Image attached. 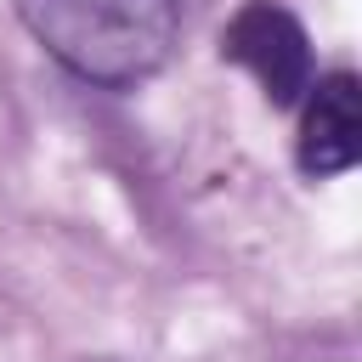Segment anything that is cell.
<instances>
[{
	"instance_id": "cell-2",
	"label": "cell",
	"mask_w": 362,
	"mask_h": 362,
	"mask_svg": "<svg viewBox=\"0 0 362 362\" xmlns=\"http://www.w3.org/2000/svg\"><path fill=\"white\" fill-rule=\"evenodd\" d=\"M221 57L249 68L272 107H294L311 90V40L300 17L277 0H243L221 28Z\"/></svg>"
},
{
	"instance_id": "cell-3",
	"label": "cell",
	"mask_w": 362,
	"mask_h": 362,
	"mask_svg": "<svg viewBox=\"0 0 362 362\" xmlns=\"http://www.w3.org/2000/svg\"><path fill=\"white\" fill-rule=\"evenodd\" d=\"M356 74H322L305 90V119H300V170L305 175H345L362 158V119H356Z\"/></svg>"
},
{
	"instance_id": "cell-1",
	"label": "cell",
	"mask_w": 362,
	"mask_h": 362,
	"mask_svg": "<svg viewBox=\"0 0 362 362\" xmlns=\"http://www.w3.org/2000/svg\"><path fill=\"white\" fill-rule=\"evenodd\" d=\"M17 17L68 74L107 90L153 79L181 40V0H17Z\"/></svg>"
}]
</instances>
